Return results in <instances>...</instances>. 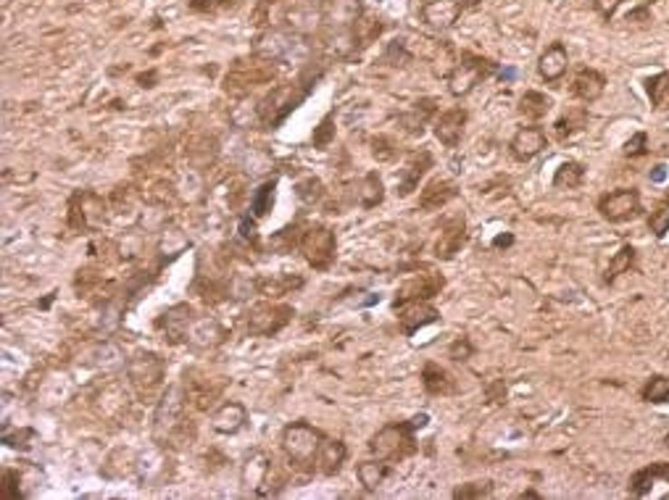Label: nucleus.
<instances>
[{"instance_id":"nucleus-38","label":"nucleus","mask_w":669,"mask_h":500,"mask_svg":"<svg viewBox=\"0 0 669 500\" xmlns=\"http://www.w3.org/2000/svg\"><path fill=\"white\" fill-rule=\"evenodd\" d=\"M633 264H636V248H633V245H622V248L611 255V261H608L607 277H604L607 284L617 282L619 274H627V272L633 269Z\"/></svg>"},{"instance_id":"nucleus-26","label":"nucleus","mask_w":669,"mask_h":500,"mask_svg":"<svg viewBox=\"0 0 669 500\" xmlns=\"http://www.w3.org/2000/svg\"><path fill=\"white\" fill-rule=\"evenodd\" d=\"M669 482V464L667 461H656V464H651V467H643L638 469L633 477H630V485H627V490H630V495H636V498H643V495H648L651 493V487H654V482Z\"/></svg>"},{"instance_id":"nucleus-4","label":"nucleus","mask_w":669,"mask_h":500,"mask_svg":"<svg viewBox=\"0 0 669 500\" xmlns=\"http://www.w3.org/2000/svg\"><path fill=\"white\" fill-rule=\"evenodd\" d=\"M164 376H166V364L158 353L153 350H140L127 361V379L129 387L137 393V398L143 401H153L161 387H164Z\"/></svg>"},{"instance_id":"nucleus-25","label":"nucleus","mask_w":669,"mask_h":500,"mask_svg":"<svg viewBox=\"0 0 669 500\" xmlns=\"http://www.w3.org/2000/svg\"><path fill=\"white\" fill-rule=\"evenodd\" d=\"M457 195L458 190L451 180H432V182L422 190V195H419V208H422V211H440V208H446Z\"/></svg>"},{"instance_id":"nucleus-17","label":"nucleus","mask_w":669,"mask_h":500,"mask_svg":"<svg viewBox=\"0 0 669 500\" xmlns=\"http://www.w3.org/2000/svg\"><path fill=\"white\" fill-rule=\"evenodd\" d=\"M248 424V408L240 401H224L212 413V430L216 435H238Z\"/></svg>"},{"instance_id":"nucleus-44","label":"nucleus","mask_w":669,"mask_h":500,"mask_svg":"<svg viewBox=\"0 0 669 500\" xmlns=\"http://www.w3.org/2000/svg\"><path fill=\"white\" fill-rule=\"evenodd\" d=\"M487 495H493V485L490 482H466V485H461V487L454 490V498L461 500L487 498Z\"/></svg>"},{"instance_id":"nucleus-27","label":"nucleus","mask_w":669,"mask_h":500,"mask_svg":"<svg viewBox=\"0 0 669 500\" xmlns=\"http://www.w3.org/2000/svg\"><path fill=\"white\" fill-rule=\"evenodd\" d=\"M353 200L362 206V208H374L385 200V185L380 180L377 171H366L364 177L356 182V192H353Z\"/></svg>"},{"instance_id":"nucleus-30","label":"nucleus","mask_w":669,"mask_h":500,"mask_svg":"<svg viewBox=\"0 0 669 500\" xmlns=\"http://www.w3.org/2000/svg\"><path fill=\"white\" fill-rule=\"evenodd\" d=\"M422 387H425L427 395H451L457 390L454 376L432 361L425 364V369H422Z\"/></svg>"},{"instance_id":"nucleus-20","label":"nucleus","mask_w":669,"mask_h":500,"mask_svg":"<svg viewBox=\"0 0 669 500\" xmlns=\"http://www.w3.org/2000/svg\"><path fill=\"white\" fill-rule=\"evenodd\" d=\"M193 319H195V311L187 303H180V306L169 309V311L158 319V329L164 332V340H169L172 345L184 343Z\"/></svg>"},{"instance_id":"nucleus-3","label":"nucleus","mask_w":669,"mask_h":500,"mask_svg":"<svg viewBox=\"0 0 669 500\" xmlns=\"http://www.w3.org/2000/svg\"><path fill=\"white\" fill-rule=\"evenodd\" d=\"M322 432L311 427L308 421H293L282 430V453L287 464L296 471H314L316 469V456L322 448Z\"/></svg>"},{"instance_id":"nucleus-50","label":"nucleus","mask_w":669,"mask_h":500,"mask_svg":"<svg viewBox=\"0 0 669 500\" xmlns=\"http://www.w3.org/2000/svg\"><path fill=\"white\" fill-rule=\"evenodd\" d=\"M625 0H593V5H596V11L604 16V19H611L614 14H617V8L622 5Z\"/></svg>"},{"instance_id":"nucleus-11","label":"nucleus","mask_w":669,"mask_h":500,"mask_svg":"<svg viewBox=\"0 0 669 500\" xmlns=\"http://www.w3.org/2000/svg\"><path fill=\"white\" fill-rule=\"evenodd\" d=\"M183 393L190 406L209 411L219 401V395H221V382L213 384L212 376L201 375L195 369H187L183 376Z\"/></svg>"},{"instance_id":"nucleus-7","label":"nucleus","mask_w":669,"mask_h":500,"mask_svg":"<svg viewBox=\"0 0 669 500\" xmlns=\"http://www.w3.org/2000/svg\"><path fill=\"white\" fill-rule=\"evenodd\" d=\"M277 461L267 450H253L248 458H245L243 471H240V482L248 493L253 495H277L272 485H277Z\"/></svg>"},{"instance_id":"nucleus-28","label":"nucleus","mask_w":669,"mask_h":500,"mask_svg":"<svg viewBox=\"0 0 669 500\" xmlns=\"http://www.w3.org/2000/svg\"><path fill=\"white\" fill-rule=\"evenodd\" d=\"M298 287H304V280L293 277V274H274V277H259L256 280V292H261V295H267L272 301L290 295Z\"/></svg>"},{"instance_id":"nucleus-22","label":"nucleus","mask_w":669,"mask_h":500,"mask_svg":"<svg viewBox=\"0 0 669 500\" xmlns=\"http://www.w3.org/2000/svg\"><path fill=\"white\" fill-rule=\"evenodd\" d=\"M348 458V448L343 440L325 438L322 440V448H319V456H316V471L325 474V477H334L337 471L343 469Z\"/></svg>"},{"instance_id":"nucleus-47","label":"nucleus","mask_w":669,"mask_h":500,"mask_svg":"<svg viewBox=\"0 0 669 500\" xmlns=\"http://www.w3.org/2000/svg\"><path fill=\"white\" fill-rule=\"evenodd\" d=\"M372 153H374L377 161H393V158L398 156V148L391 137H377V140L372 143Z\"/></svg>"},{"instance_id":"nucleus-35","label":"nucleus","mask_w":669,"mask_h":500,"mask_svg":"<svg viewBox=\"0 0 669 500\" xmlns=\"http://www.w3.org/2000/svg\"><path fill=\"white\" fill-rule=\"evenodd\" d=\"M585 180V166L579 161H564L556 174H553V188L556 190H575Z\"/></svg>"},{"instance_id":"nucleus-15","label":"nucleus","mask_w":669,"mask_h":500,"mask_svg":"<svg viewBox=\"0 0 669 500\" xmlns=\"http://www.w3.org/2000/svg\"><path fill=\"white\" fill-rule=\"evenodd\" d=\"M224 340H227L224 327L212 316H195L190 321V329H187V338H184V343H190L193 347H201V350H213Z\"/></svg>"},{"instance_id":"nucleus-2","label":"nucleus","mask_w":669,"mask_h":500,"mask_svg":"<svg viewBox=\"0 0 669 500\" xmlns=\"http://www.w3.org/2000/svg\"><path fill=\"white\" fill-rule=\"evenodd\" d=\"M429 416L427 413H417L414 419L409 421H396V424H385L380 432H374L369 440V450L374 453V458H382V461H406L409 456L417 453V438L414 432L427 427Z\"/></svg>"},{"instance_id":"nucleus-19","label":"nucleus","mask_w":669,"mask_h":500,"mask_svg":"<svg viewBox=\"0 0 669 500\" xmlns=\"http://www.w3.org/2000/svg\"><path fill=\"white\" fill-rule=\"evenodd\" d=\"M466 245V221L464 217H451L440 227V240L435 245V255L443 261H451L458 250Z\"/></svg>"},{"instance_id":"nucleus-9","label":"nucleus","mask_w":669,"mask_h":500,"mask_svg":"<svg viewBox=\"0 0 669 500\" xmlns=\"http://www.w3.org/2000/svg\"><path fill=\"white\" fill-rule=\"evenodd\" d=\"M596 208L611 224H625V221L638 219L640 214H643L640 192L636 188L611 190V192L598 198V206Z\"/></svg>"},{"instance_id":"nucleus-45","label":"nucleus","mask_w":669,"mask_h":500,"mask_svg":"<svg viewBox=\"0 0 669 500\" xmlns=\"http://www.w3.org/2000/svg\"><path fill=\"white\" fill-rule=\"evenodd\" d=\"M334 140V126H333V116H325L319 126L314 129V134H311V143H314V148H319V151H325L330 143Z\"/></svg>"},{"instance_id":"nucleus-8","label":"nucleus","mask_w":669,"mask_h":500,"mask_svg":"<svg viewBox=\"0 0 669 500\" xmlns=\"http://www.w3.org/2000/svg\"><path fill=\"white\" fill-rule=\"evenodd\" d=\"M493 71H495L493 61H487L483 56H475V53H464L461 61L448 74V93L454 97H464V95L472 93L483 79H487Z\"/></svg>"},{"instance_id":"nucleus-51","label":"nucleus","mask_w":669,"mask_h":500,"mask_svg":"<svg viewBox=\"0 0 669 500\" xmlns=\"http://www.w3.org/2000/svg\"><path fill=\"white\" fill-rule=\"evenodd\" d=\"M240 232H243L245 240H256V237H259V235H256V221L248 219V217L240 221Z\"/></svg>"},{"instance_id":"nucleus-31","label":"nucleus","mask_w":669,"mask_h":500,"mask_svg":"<svg viewBox=\"0 0 669 500\" xmlns=\"http://www.w3.org/2000/svg\"><path fill=\"white\" fill-rule=\"evenodd\" d=\"M325 16L334 27H351L362 19V3L359 0H330Z\"/></svg>"},{"instance_id":"nucleus-10","label":"nucleus","mask_w":669,"mask_h":500,"mask_svg":"<svg viewBox=\"0 0 669 500\" xmlns=\"http://www.w3.org/2000/svg\"><path fill=\"white\" fill-rule=\"evenodd\" d=\"M69 221L77 229H98L106 221V203L98 192H77L69 203Z\"/></svg>"},{"instance_id":"nucleus-29","label":"nucleus","mask_w":669,"mask_h":500,"mask_svg":"<svg viewBox=\"0 0 669 500\" xmlns=\"http://www.w3.org/2000/svg\"><path fill=\"white\" fill-rule=\"evenodd\" d=\"M391 471H393L391 469V461L374 458V461H362V464L356 467V477H359V482H362L364 490L374 493V490H380V487L388 482Z\"/></svg>"},{"instance_id":"nucleus-13","label":"nucleus","mask_w":669,"mask_h":500,"mask_svg":"<svg viewBox=\"0 0 669 500\" xmlns=\"http://www.w3.org/2000/svg\"><path fill=\"white\" fill-rule=\"evenodd\" d=\"M432 163H435V158L429 151H419V153H411V156L406 158V163H403V169H398V177H396V192L400 198H409L417 185H419V180L425 177L427 171L432 169Z\"/></svg>"},{"instance_id":"nucleus-34","label":"nucleus","mask_w":669,"mask_h":500,"mask_svg":"<svg viewBox=\"0 0 669 500\" xmlns=\"http://www.w3.org/2000/svg\"><path fill=\"white\" fill-rule=\"evenodd\" d=\"M274 200H277V180H267L264 185H259V188L253 190V195H250V214H253V219H264L274 208Z\"/></svg>"},{"instance_id":"nucleus-32","label":"nucleus","mask_w":669,"mask_h":500,"mask_svg":"<svg viewBox=\"0 0 669 500\" xmlns=\"http://www.w3.org/2000/svg\"><path fill=\"white\" fill-rule=\"evenodd\" d=\"M435 116V100H422V103H417L409 114H403L398 122H400V126H403V132L406 134H422L425 132V126L427 122Z\"/></svg>"},{"instance_id":"nucleus-48","label":"nucleus","mask_w":669,"mask_h":500,"mask_svg":"<svg viewBox=\"0 0 669 500\" xmlns=\"http://www.w3.org/2000/svg\"><path fill=\"white\" fill-rule=\"evenodd\" d=\"M648 153V134L645 132H636L627 143H625V156L640 158Z\"/></svg>"},{"instance_id":"nucleus-18","label":"nucleus","mask_w":669,"mask_h":500,"mask_svg":"<svg viewBox=\"0 0 669 500\" xmlns=\"http://www.w3.org/2000/svg\"><path fill=\"white\" fill-rule=\"evenodd\" d=\"M466 122H469V114L466 108H448L443 111L438 119H435V137L446 145V148H457L464 137V129H466Z\"/></svg>"},{"instance_id":"nucleus-33","label":"nucleus","mask_w":669,"mask_h":500,"mask_svg":"<svg viewBox=\"0 0 669 500\" xmlns=\"http://www.w3.org/2000/svg\"><path fill=\"white\" fill-rule=\"evenodd\" d=\"M553 108V100L546 93H538V90H527V93L519 97V114L524 119H532V122H541L548 111Z\"/></svg>"},{"instance_id":"nucleus-53","label":"nucleus","mask_w":669,"mask_h":500,"mask_svg":"<svg viewBox=\"0 0 669 500\" xmlns=\"http://www.w3.org/2000/svg\"><path fill=\"white\" fill-rule=\"evenodd\" d=\"M664 177V166H656V171H654V180H662Z\"/></svg>"},{"instance_id":"nucleus-6","label":"nucleus","mask_w":669,"mask_h":500,"mask_svg":"<svg viewBox=\"0 0 669 500\" xmlns=\"http://www.w3.org/2000/svg\"><path fill=\"white\" fill-rule=\"evenodd\" d=\"M293 316H296V311L287 303L261 301V303L250 306V311H248V332L253 338H274L277 332H282L293 321Z\"/></svg>"},{"instance_id":"nucleus-37","label":"nucleus","mask_w":669,"mask_h":500,"mask_svg":"<svg viewBox=\"0 0 669 500\" xmlns=\"http://www.w3.org/2000/svg\"><path fill=\"white\" fill-rule=\"evenodd\" d=\"M585 126H588V111H582V108H572L570 114H564V116L553 125V129H556V137L564 143V140H570L572 134L582 132Z\"/></svg>"},{"instance_id":"nucleus-39","label":"nucleus","mask_w":669,"mask_h":500,"mask_svg":"<svg viewBox=\"0 0 669 500\" xmlns=\"http://www.w3.org/2000/svg\"><path fill=\"white\" fill-rule=\"evenodd\" d=\"M187 245H190V240H187V235L180 227H174V224L164 227V237H161V253L164 255L169 253V258H177Z\"/></svg>"},{"instance_id":"nucleus-24","label":"nucleus","mask_w":669,"mask_h":500,"mask_svg":"<svg viewBox=\"0 0 669 500\" xmlns=\"http://www.w3.org/2000/svg\"><path fill=\"white\" fill-rule=\"evenodd\" d=\"M607 90V77L596 69H582L572 82V95L582 103H596Z\"/></svg>"},{"instance_id":"nucleus-40","label":"nucleus","mask_w":669,"mask_h":500,"mask_svg":"<svg viewBox=\"0 0 669 500\" xmlns=\"http://www.w3.org/2000/svg\"><path fill=\"white\" fill-rule=\"evenodd\" d=\"M643 401L645 403H654V406H659V403H667L669 401V376L664 375H656L651 376L648 382H645V387H643Z\"/></svg>"},{"instance_id":"nucleus-1","label":"nucleus","mask_w":669,"mask_h":500,"mask_svg":"<svg viewBox=\"0 0 669 500\" xmlns=\"http://www.w3.org/2000/svg\"><path fill=\"white\" fill-rule=\"evenodd\" d=\"M195 440V424L187 416L183 384L166 387L153 413V442L161 448H187Z\"/></svg>"},{"instance_id":"nucleus-54","label":"nucleus","mask_w":669,"mask_h":500,"mask_svg":"<svg viewBox=\"0 0 669 500\" xmlns=\"http://www.w3.org/2000/svg\"><path fill=\"white\" fill-rule=\"evenodd\" d=\"M480 0H461V5H477Z\"/></svg>"},{"instance_id":"nucleus-23","label":"nucleus","mask_w":669,"mask_h":500,"mask_svg":"<svg viewBox=\"0 0 669 500\" xmlns=\"http://www.w3.org/2000/svg\"><path fill=\"white\" fill-rule=\"evenodd\" d=\"M567 69H570V53H567V48L561 42L548 45L546 51H543V56H541V61H538L541 77L546 82H559L567 74Z\"/></svg>"},{"instance_id":"nucleus-16","label":"nucleus","mask_w":669,"mask_h":500,"mask_svg":"<svg viewBox=\"0 0 669 500\" xmlns=\"http://www.w3.org/2000/svg\"><path fill=\"white\" fill-rule=\"evenodd\" d=\"M443 284L446 280L440 277V274H432V272H427V274H419V277H411L409 282H403L400 287H398L396 292V303H406V301H429V298H435L440 290H443Z\"/></svg>"},{"instance_id":"nucleus-14","label":"nucleus","mask_w":669,"mask_h":500,"mask_svg":"<svg viewBox=\"0 0 669 500\" xmlns=\"http://www.w3.org/2000/svg\"><path fill=\"white\" fill-rule=\"evenodd\" d=\"M546 145L548 137L541 126H522V129H517V134L512 137V143H509V153L519 163H527L538 153H543Z\"/></svg>"},{"instance_id":"nucleus-43","label":"nucleus","mask_w":669,"mask_h":500,"mask_svg":"<svg viewBox=\"0 0 669 500\" xmlns=\"http://www.w3.org/2000/svg\"><path fill=\"white\" fill-rule=\"evenodd\" d=\"M27 498L22 490V474L14 469H3V482H0V500H19Z\"/></svg>"},{"instance_id":"nucleus-49","label":"nucleus","mask_w":669,"mask_h":500,"mask_svg":"<svg viewBox=\"0 0 669 500\" xmlns=\"http://www.w3.org/2000/svg\"><path fill=\"white\" fill-rule=\"evenodd\" d=\"M448 356L454 358V361H469L472 356H475V345L469 338H457L451 347H448Z\"/></svg>"},{"instance_id":"nucleus-12","label":"nucleus","mask_w":669,"mask_h":500,"mask_svg":"<svg viewBox=\"0 0 669 500\" xmlns=\"http://www.w3.org/2000/svg\"><path fill=\"white\" fill-rule=\"evenodd\" d=\"M393 309H396L398 327H400V332L406 338L417 335L427 324L440 321V311L435 306H429L427 301H406V303H398Z\"/></svg>"},{"instance_id":"nucleus-46","label":"nucleus","mask_w":669,"mask_h":500,"mask_svg":"<svg viewBox=\"0 0 669 500\" xmlns=\"http://www.w3.org/2000/svg\"><path fill=\"white\" fill-rule=\"evenodd\" d=\"M3 440H5V445H8V448L30 450L32 442L37 440V435H34V430H30V427H22V430H16L14 435H11V432L5 430V432H3Z\"/></svg>"},{"instance_id":"nucleus-41","label":"nucleus","mask_w":669,"mask_h":500,"mask_svg":"<svg viewBox=\"0 0 669 500\" xmlns=\"http://www.w3.org/2000/svg\"><path fill=\"white\" fill-rule=\"evenodd\" d=\"M648 229L654 237H664L669 232V195L654 206V211L648 217Z\"/></svg>"},{"instance_id":"nucleus-52","label":"nucleus","mask_w":669,"mask_h":500,"mask_svg":"<svg viewBox=\"0 0 669 500\" xmlns=\"http://www.w3.org/2000/svg\"><path fill=\"white\" fill-rule=\"evenodd\" d=\"M514 243V237L512 235H501V237H495L493 240V248H509Z\"/></svg>"},{"instance_id":"nucleus-5","label":"nucleus","mask_w":669,"mask_h":500,"mask_svg":"<svg viewBox=\"0 0 669 500\" xmlns=\"http://www.w3.org/2000/svg\"><path fill=\"white\" fill-rule=\"evenodd\" d=\"M298 248L304 253L306 264L319 269V272H327L333 266L334 255H337V237L330 227L325 224H314L308 227L301 240H298Z\"/></svg>"},{"instance_id":"nucleus-42","label":"nucleus","mask_w":669,"mask_h":500,"mask_svg":"<svg viewBox=\"0 0 669 500\" xmlns=\"http://www.w3.org/2000/svg\"><path fill=\"white\" fill-rule=\"evenodd\" d=\"M325 185H322V180H316V177H306L301 180L298 185H296V195H298V200L306 203V206H314V203H319L322 198H325Z\"/></svg>"},{"instance_id":"nucleus-21","label":"nucleus","mask_w":669,"mask_h":500,"mask_svg":"<svg viewBox=\"0 0 669 500\" xmlns=\"http://www.w3.org/2000/svg\"><path fill=\"white\" fill-rule=\"evenodd\" d=\"M461 16V0H429L422 5V22L432 30H451Z\"/></svg>"},{"instance_id":"nucleus-36","label":"nucleus","mask_w":669,"mask_h":500,"mask_svg":"<svg viewBox=\"0 0 669 500\" xmlns=\"http://www.w3.org/2000/svg\"><path fill=\"white\" fill-rule=\"evenodd\" d=\"M645 93L648 100L656 111H667L669 108V74L667 71H659L654 77L645 79Z\"/></svg>"}]
</instances>
